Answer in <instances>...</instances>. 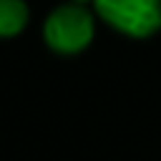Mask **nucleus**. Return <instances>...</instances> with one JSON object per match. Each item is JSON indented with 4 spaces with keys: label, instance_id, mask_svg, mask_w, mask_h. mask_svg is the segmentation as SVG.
I'll use <instances>...</instances> for the list:
<instances>
[{
    "label": "nucleus",
    "instance_id": "nucleus-4",
    "mask_svg": "<svg viewBox=\"0 0 161 161\" xmlns=\"http://www.w3.org/2000/svg\"><path fill=\"white\" fill-rule=\"evenodd\" d=\"M73 3H83V5H86V3H88V0H73ZM91 3H93V0H91Z\"/></svg>",
    "mask_w": 161,
    "mask_h": 161
},
{
    "label": "nucleus",
    "instance_id": "nucleus-3",
    "mask_svg": "<svg viewBox=\"0 0 161 161\" xmlns=\"http://www.w3.org/2000/svg\"><path fill=\"white\" fill-rule=\"evenodd\" d=\"M30 8L25 0H0V38H15L28 28Z\"/></svg>",
    "mask_w": 161,
    "mask_h": 161
},
{
    "label": "nucleus",
    "instance_id": "nucleus-2",
    "mask_svg": "<svg viewBox=\"0 0 161 161\" xmlns=\"http://www.w3.org/2000/svg\"><path fill=\"white\" fill-rule=\"evenodd\" d=\"M93 13L116 33L133 40L161 30V0H93Z\"/></svg>",
    "mask_w": 161,
    "mask_h": 161
},
{
    "label": "nucleus",
    "instance_id": "nucleus-1",
    "mask_svg": "<svg viewBox=\"0 0 161 161\" xmlns=\"http://www.w3.org/2000/svg\"><path fill=\"white\" fill-rule=\"evenodd\" d=\"M96 35V18L83 3H63L43 23V43L58 55L83 53Z\"/></svg>",
    "mask_w": 161,
    "mask_h": 161
}]
</instances>
